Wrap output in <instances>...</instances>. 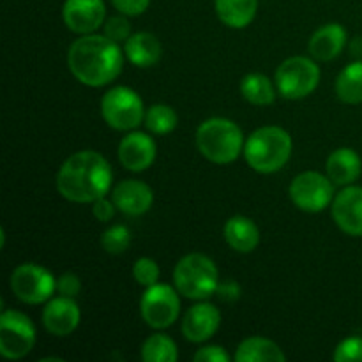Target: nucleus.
Returning a JSON list of instances; mask_svg holds the SVG:
<instances>
[{"label":"nucleus","mask_w":362,"mask_h":362,"mask_svg":"<svg viewBox=\"0 0 362 362\" xmlns=\"http://www.w3.org/2000/svg\"><path fill=\"white\" fill-rule=\"evenodd\" d=\"M113 172L105 156L95 151L71 154L57 173V191L73 204H94L112 189Z\"/></svg>","instance_id":"f257e3e1"},{"label":"nucleus","mask_w":362,"mask_h":362,"mask_svg":"<svg viewBox=\"0 0 362 362\" xmlns=\"http://www.w3.org/2000/svg\"><path fill=\"white\" fill-rule=\"evenodd\" d=\"M124 55L119 42L105 34H85L67 49V67L80 83L105 87L122 73Z\"/></svg>","instance_id":"f03ea898"},{"label":"nucleus","mask_w":362,"mask_h":362,"mask_svg":"<svg viewBox=\"0 0 362 362\" xmlns=\"http://www.w3.org/2000/svg\"><path fill=\"white\" fill-rule=\"evenodd\" d=\"M292 136L279 126H264L244 141V159L258 173H276L292 156Z\"/></svg>","instance_id":"7ed1b4c3"},{"label":"nucleus","mask_w":362,"mask_h":362,"mask_svg":"<svg viewBox=\"0 0 362 362\" xmlns=\"http://www.w3.org/2000/svg\"><path fill=\"white\" fill-rule=\"evenodd\" d=\"M197 147L214 165H230L244 152L243 129L233 120L212 117L198 126Z\"/></svg>","instance_id":"20e7f679"},{"label":"nucleus","mask_w":362,"mask_h":362,"mask_svg":"<svg viewBox=\"0 0 362 362\" xmlns=\"http://www.w3.org/2000/svg\"><path fill=\"white\" fill-rule=\"evenodd\" d=\"M173 285L186 299L205 300L214 296L218 290V267L207 255L189 253L177 262L173 271Z\"/></svg>","instance_id":"39448f33"},{"label":"nucleus","mask_w":362,"mask_h":362,"mask_svg":"<svg viewBox=\"0 0 362 362\" xmlns=\"http://www.w3.org/2000/svg\"><path fill=\"white\" fill-rule=\"evenodd\" d=\"M320 83V67L310 57H290L276 69V88L286 99H304Z\"/></svg>","instance_id":"423d86ee"},{"label":"nucleus","mask_w":362,"mask_h":362,"mask_svg":"<svg viewBox=\"0 0 362 362\" xmlns=\"http://www.w3.org/2000/svg\"><path fill=\"white\" fill-rule=\"evenodd\" d=\"M101 115L112 129L133 131L145 119L144 101L133 88L119 85L103 95Z\"/></svg>","instance_id":"0eeeda50"},{"label":"nucleus","mask_w":362,"mask_h":362,"mask_svg":"<svg viewBox=\"0 0 362 362\" xmlns=\"http://www.w3.org/2000/svg\"><path fill=\"white\" fill-rule=\"evenodd\" d=\"M179 296V290L165 283H156L145 288L140 299V313L145 324L156 331L175 324V320H179L180 317Z\"/></svg>","instance_id":"6e6552de"},{"label":"nucleus","mask_w":362,"mask_h":362,"mask_svg":"<svg viewBox=\"0 0 362 362\" xmlns=\"http://www.w3.org/2000/svg\"><path fill=\"white\" fill-rule=\"evenodd\" d=\"M336 184L320 172H303L288 187L290 200L299 211L317 214L327 209L334 200Z\"/></svg>","instance_id":"1a4fd4ad"},{"label":"nucleus","mask_w":362,"mask_h":362,"mask_svg":"<svg viewBox=\"0 0 362 362\" xmlns=\"http://www.w3.org/2000/svg\"><path fill=\"white\" fill-rule=\"evenodd\" d=\"M9 286L18 300L35 306L52 299L57 290V279L41 265L21 264L11 274Z\"/></svg>","instance_id":"9d476101"},{"label":"nucleus","mask_w":362,"mask_h":362,"mask_svg":"<svg viewBox=\"0 0 362 362\" xmlns=\"http://www.w3.org/2000/svg\"><path fill=\"white\" fill-rule=\"evenodd\" d=\"M35 345V327L30 318L16 310L0 315V354L4 359L18 361L28 356Z\"/></svg>","instance_id":"9b49d317"},{"label":"nucleus","mask_w":362,"mask_h":362,"mask_svg":"<svg viewBox=\"0 0 362 362\" xmlns=\"http://www.w3.org/2000/svg\"><path fill=\"white\" fill-rule=\"evenodd\" d=\"M62 20L74 34H94L106 21V6L103 0H66Z\"/></svg>","instance_id":"f8f14e48"},{"label":"nucleus","mask_w":362,"mask_h":362,"mask_svg":"<svg viewBox=\"0 0 362 362\" xmlns=\"http://www.w3.org/2000/svg\"><path fill=\"white\" fill-rule=\"evenodd\" d=\"M332 219L346 235L362 237V186H345L331 204Z\"/></svg>","instance_id":"ddd939ff"},{"label":"nucleus","mask_w":362,"mask_h":362,"mask_svg":"<svg viewBox=\"0 0 362 362\" xmlns=\"http://www.w3.org/2000/svg\"><path fill=\"white\" fill-rule=\"evenodd\" d=\"M42 325L49 334L57 338H66L73 334L76 327L80 325V308L73 297L59 296L53 297L42 308Z\"/></svg>","instance_id":"4468645a"},{"label":"nucleus","mask_w":362,"mask_h":362,"mask_svg":"<svg viewBox=\"0 0 362 362\" xmlns=\"http://www.w3.org/2000/svg\"><path fill=\"white\" fill-rule=\"evenodd\" d=\"M158 145L154 138L141 131L126 134L119 144V161L129 172H145L156 161Z\"/></svg>","instance_id":"2eb2a0df"},{"label":"nucleus","mask_w":362,"mask_h":362,"mask_svg":"<svg viewBox=\"0 0 362 362\" xmlns=\"http://www.w3.org/2000/svg\"><path fill=\"white\" fill-rule=\"evenodd\" d=\"M221 325V313L209 303H198L184 313L182 334L191 343H204L218 332Z\"/></svg>","instance_id":"dca6fc26"},{"label":"nucleus","mask_w":362,"mask_h":362,"mask_svg":"<svg viewBox=\"0 0 362 362\" xmlns=\"http://www.w3.org/2000/svg\"><path fill=\"white\" fill-rule=\"evenodd\" d=\"M112 200L115 202L117 211L126 216H141L151 211L154 204V193L151 186L141 180L127 179L120 180L112 191Z\"/></svg>","instance_id":"f3484780"},{"label":"nucleus","mask_w":362,"mask_h":362,"mask_svg":"<svg viewBox=\"0 0 362 362\" xmlns=\"http://www.w3.org/2000/svg\"><path fill=\"white\" fill-rule=\"evenodd\" d=\"M346 45V30L339 23H327L318 28L308 42V52L315 60L327 62L336 59Z\"/></svg>","instance_id":"a211bd4d"},{"label":"nucleus","mask_w":362,"mask_h":362,"mask_svg":"<svg viewBox=\"0 0 362 362\" xmlns=\"http://www.w3.org/2000/svg\"><path fill=\"white\" fill-rule=\"evenodd\" d=\"M325 172H327V177L336 186H350V184L359 179L362 173L361 156L354 148H338L327 158Z\"/></svg>","instance_id":"6ab92c4d"},{"label":"nucleus","mask_w":362,"mask_h":362,"mask_svg":"<svg viewBox=\"0 0 362 362\" xmlns=\"http://www.w3.org/2000/svg\"><path fill=\"white\" fill-rule=\"evenodd\" d=\"M124 53L133 66L151 67L161 59L163 46L151 32H136V34H131L129 39L124 42Z\"/></svg>","instance_id":"aec40b11"},{"label":"nucleus","mask_w":362,"mask_h":362,"mask_svg":"<svg viewBox=\"0 0 362 362\" xmlns=\"http://www.w3.org/2000/svg\"><path fill=\"white\" fill-rule=\"evenodd\" d=\"M225 240L228 246L237 253H251L257 250L260 243V230L255 225L253 219L246 216H233L226 221L225 228Z\"/></svg>","instance_id":"412c9836"},{"label":"nucleus","mask_w":362,"mask_h":362,"mask_svg":"<svg viewBox=\"0 0 362 362\" xmlns=\"http://www.w3.org/2000/svg\"><path fill=\"white\" fill-rule=\"evenodd\" d=\"M235 362H285L286 356L274 341L260 336L247 338L237 346Z\"/></svg>","instance_id":"4be33fe9"},{"label":"nucleus","mask_w":362,"mask_h":362,"mask_svg":"<svg viewBox=\"0 0 362 362\" xmlns=\"http://www.w3.org/2000/svg\"><path fill=\"white\" fill-rule=\"evenodd\" d=\"M216 14L230 28H246L255 20L258 0H214Z\"/></svg>","instance_id":"5701e85b"},{"label":"nucleus","mask_w":362,"mask_h":362,"mask_svg":"<svg viewBox=\"0 0 362 362\" xmlns=\"http://www.w3.org/2000/svg\"><path fill=\"white\" fill-rule=\"evenodd\" d=\"M336 95L346 105L362 103V60L349 64L336 78Z\"/></svg>","instance_id":"b1692460"},{"label":"nucleus","mask_w":362,"mask_h":362,"mask_svg":"<svg viewBox=\"0 0 362 362\" xmlns=\"http://www.w3.org/2000/svg\"><path fill=\"white\" fill-rule=\"evenodd\" d=\"M240 94L251 105L267 106L274 103L276 88L265 74L250 73L240 80Z\"/></svg>","instance_id":"393cba45"},{"label":"nucleus","mask_w":362,"mask_h":362,"mask_svg":"<svg viewBox=\"0 0 362 362\" xmlns=\"http://www.w3.org/2000/svg\"><path fill=\"white\" fill-rule=\"evenodd\" d=\"M141 359L145 362H177L179 350L175 341L166 334H152L141 345Z\"/></svg>","instance_id":"a878e982"},{"label":"nucleus","mask_w":362,"mask_h":362,"mask_svg":"<svg viewBox=\"0 0 362 362\" xmlns=\"http://www.w3.org/2000/svg\"><path fill=\"white\" fill-rule=\"evenodd\" d=\"M179 117L168 105H152L145 112L144 124L152 134H168L177 127Z\"/></svg>","instance_id":"bb28decb"},{"label":"nucleus","mask_w":362,"mask_h":362,"mask_svg":"<svg viewBox=\"0 0 362 362\" xmlns=\"http://www.w3.org/2000/svg\"><path fill=\"white\" fill-rule=\"evenodd\" d=\"M131 244V232L124 225H113L101 235V246L110 255H122Z\"/></svg>","instance_id":"cd10ccee"},{"label":"nucleus","mask_w":362,"mask_h":362,"mask_svg":"<svg viewBox=\"0 0 362 362\" xmlns=\"http://www.w3.org/2000/svg\"><path fill=\"white\" fill-rule=\"evenodd\" d=\"M133 278L144 288L156 285L159 281V267L156 260L148 257H141L133 265Z\"/></svg>","instance_id":"c85d7f7f"},{"label":"nucleus","mask_w":362,"mask_h":362,"mask_svg":"<svg viewBox=\"0 0 362 362\" xmlns=\"http://www.w3.org/2000/svg\"><path fill=\"white\" fill-rule=\"evenodd\" d=\"M332 359L336 362H362V338H359V336H352V338L343 339V341L334 349Z\"/></svg>","instance_id":"c756f323"},{"label":"nucleus","mask_w":362,"mask_h":362,"mask_svg":"<svg viewBox=\"0 0 362 362\" xmlns=\"http://www.w3.org/2000/svg\"><path fill=\"white\" fill-rule=\"evenodd\" d=\"M103 28H105L106 37H110L115 42H126L131 35V25L127 21L126 14L108 18L105 25H103Z\"/></svg>","instance_id":"7c9ffc66"},{"label":"nucleus","mask_w":362,"mask_h":362,"mask_svg":"<svg viewBox=\"0 0 362 362\" xmlns=\"http://www.w3.org/2000/svg\"><path fill=\"white\" fill-rule=\"evenodd\" d=\"M81 290V281L74 272H64L57 278V292L66 297H76Z\"/></svg>","instance_id":"2f4dec72"},{"label":"nucleus","mask_w":362,"mask_h":362,"mask_svg":"<svg viewBox=\"0 0 362 362\" xmlns=\"http://www.w3.org/2000/svg\"><path fill=\"white\" fill-rule=\"evenodd\" d=\"M194 362H228L230 356L223 346L219 345H207L197 350L193 356Z\"/></svg>","instance_id":"473e14b6"},{"label":"nucleus","mask_w":362,"mask_h":362,"mask_svg":"<svg viewBox=\"0 0 362 362\" xmlns=\"http://www.w3.org/2000/svg\"><path fill=\"white\" fill-rule=\"evenodd\" d=\"M112 4L120 14L138 16V14H144L148 9L151 0H112Z\"/></svg>","instance_id":"72a5a7b5"},{"label":"nucleus","mask_w":362,"mask_h":362,"mask_svg":"<svg viewBox=\"0 0 362 362\" xmlns=\"http://www.w3.org/2000/svg\"><path fill=\"white\" fill-rule=\"evenodd\" d=\"M115 211H117L115 202L108 200L106 197L99 198V200H95L94 204H92V214H94V218L98 219V221H103V223L112 221L113 216H115Z\"/></svg>","instance_id":"f704fd0d"},{"label":"nucleus","mask_w":362,"mask_h":362,"mask_svg":"<svg viewBox=\"0 0 362 362\" xmlns=\"http://www.w3.org/2000/svg\"><path fill=\"white\" fill-rule=\"evenodd\" d=\"M216 296L221 300H226V303H233V300H237L240 297L239 283L232 281V279H228L225 283H219L218 290H216Z\"/></svg>","instance_id":"c9c22d12"}]
</instances>
